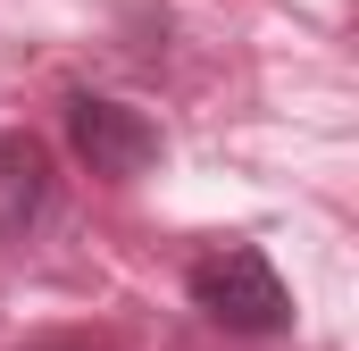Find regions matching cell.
<instances>
[{
    "mask_svg": "<svg viewBox=\"0 0 359 351\" xmlns=\"http://www.w3.org/2000/svg\"><path fill=\"white\" fill-rule=\"evenodd\" d=\"M184 293L226 335H251V343L292 335V293H284V276H276V260L259 243H209L201 260L184 267Z\"/></svg>",
    "mask_w": 359,
    "mask_h": 351,
    "instance_id": "cell-1",
    "label": "cell"
},
{
    "mask_svg": "<svg viewBox=\"0 0 359 351\" xmlns=\"http://www.w3.org/2000/svg\"><path fill=\"white\" fill-rule=\"evenodd\" d=\"M67 143L100 184H134V176H151L168 159V134L142 109L109 100V92H67Z\"/></svg>",
    "mask_w": 359,
    "mask_h": 351,
    "instance_id": "cell-2",
    "label": "cell"
},
{
    "mask_svg": "<svg viewBox=\"0 0 359 351\" xmlns=\"http://www.w3.org/2000/svg\"><path fill=\"white\" fill-rule=\"evenodd\" d=\"M59 209V176L34 134H0V243H25Z\"/></svg>",
    "mask_w": 359,
    "mask_h": 351,
    "instance_id": "cell-3",
    "label": "cell"
}]
</instances>
